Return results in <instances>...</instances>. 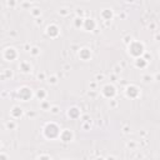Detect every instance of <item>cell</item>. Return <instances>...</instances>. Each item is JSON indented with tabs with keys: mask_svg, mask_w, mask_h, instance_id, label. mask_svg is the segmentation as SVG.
<instances>
[{
	"mask_svg": "<svg viewBox=\"0 0 160 160\" xmlns=\"http://www.w3.org/2000/svg\"><path fill=\"white\" fill-rule=\"evenodd\" d=\"M59 135V128L55 125V124H48L45 128V136L46 138H56Z\"/></svg>",
	"mask_w": 160,
	"mask_h": 160,
	"instance_id": "6da1fadb",
	"label": "cell"
},
{
	"mask_svg": "<svg viewBox=\"0 0 160 160\" xmlns=\"http://www.w3.org/2000/svg\"><path fill=\"white\" fill-rule=\"evenodd\" d=\"M135 46L136 48H134V46L132 45L129 48V50H130V53H132V54L134 55V56H139V55H141L143 54V45H141L140 43H135Z\"/></svg>",
	"mask_w": 160,
	"mask_h": 160,
	"instance_id": "7a4b0ae2",
	"label": "cell"
},
{
	"mask_svg": "<svg viewBox=\"0 0 160 160\" xmlns=\"http://www.w3.org/2000/svg\"><path fill=\"white\" fill-rule=\"evenodd\" d=\"M19 96H20L23 100H28L29 98L31 96V91L29 90L28 88H23L21 90L19 91Z\"/></svg>",
	"mask_w": 160,
	"mask_h": 160,
	"instance_id": "3957f363",
	"label": "cell"
},
{
	"mask_svg": "<svg viewBox=\"0 0 160 160\" xmlns=\"http://www.w3.org/2000/svg\"><path fill=\"white\" fill-rule=\"evenodd\" d=\"M103 93H104V95H105V96H108V98L114 96V94H115V89H114V86H111V85H106V86L104 88Z\"/></svg>",
	"mask_w": 160,
	"mask_h": 160,
	"instance_id": "277c9868",
	"label": "cell"
},
{
	"mask_svg": "<svg viewBox=\"0 0 160 160\" xmlns=\"http://www.w3.org/2000/svg\"><path fill=\"white\" fill-rule=\"evenodd\" d=\"M4 56L8 59V60H13V59H15L16 58V53H15V50L14 49H7L5 50V53H4Z\"/></svg>",
	"mask_w": 160,
	"mask_h": 160,
	"instance_id": "5b68a950",
	"label": "cell"
},
{
	"mask_svg": "<svg viewBox=\"0 0 160 160\" xmlns=\"http://www.w3.org/2000/svg\"><path fill=\"white\" fill-rule=\"evenodd\" d=\"M128 95L129 96H132V98H134V96H136V95H138V89H136L135 86H130V88H128Z\"/></svg>",
	"mask_w": 160,
	"mask_h": 160,
	"instance_id": "8992f818",
	"label": "cell"
},
{
	"mask_svg": "<svg viewBox=\"0 0 160 160\" xmlns=\"http://www.w3.org/2000/svg\"><path fill=\"white\" fill-rule=\"evenodd\" d=\"M61 139L64 141H69L70 139H72V133H70V132H64L61 134Z\"/></svg>",
	"mask_w": 160,
	"mask_h": 160,
	"instance_id": "52a82bcc",
	"label": "cell"
},
{
	"mask_svg": "<svg viewBox=\"0 0 160 160\" xmlns=\"http://www.w3.org/2000/svg\"><path fill=\"white\" fill-rule=\"evenodd\" d=\"M80 56H81L83 59H88L89 56H90V53L88 51V49H83V50H81V54H80Z\"/></svg>",
	"mask_w": 160,
	"mask_h": 160,
	"instance_id": "ba28073f",
	"label": "cell"
},
{
	"mask_svg": "<svg viewBox=\"0 0 160 160\" xmlns=\"http://www.w3.org/2000/svg\"><path fill=\"white\" fill-rule=\"evenodd\" d=\"M11 114H13L14 116H20L21 115V109L20 108H14L13 111H11Z\"/></svg>",
	"mask_w": 160,
	"mask_h": 160,
	"instance_id": "9c48e42d",
	"label": "cell"
},
{
	"mask_svg": "<svg viewBox=\"0 0 160 160\" xmlns=\"http://www.w3.org/2000/svg\"><path fill=\"white\" fill-rule=\"evenodd\" d=\"M78 114H79V111H78V109H75V108H73L72 110L69 111V115H72L73 118H76V116H78Z\"/></svg>",
	"mask_w": 160,
	"mask_h": 160,
	"instance_id": "30bf717a",
	"label": "cell"
},
{
	"mask_svg": "<svg viewBox=\"0 0 160 160\" xmlns=\"http://www.w3.org/2000/svg\"><path fill=\"white\" fill-rule=\"evenodd\" d=\"M136 65H138V66H140V65H141V66H144L145 63H143V61H139V59H138V63H136Z\"/></svg>",
	"mask_w": 160,
	"mask_h": 160,
	"instance_id": "8fae6325",
	"label": "cell"
},
{
	"mask_svg": "<svg viewBox=\"0 0 160 160\" xmlns=\"http://www.w3.org/2000/svg\"><path fill=\"white\" fill-rule=\"evenodd\" d=\"M39 160H50V159H49L48 156H41V158H40Z\"/></svg>",
	"mask_w": 160,
	"mask_h": 160,
	"instance_id": "7c38bea8",
	"label": "cell"
}]
</instances>
